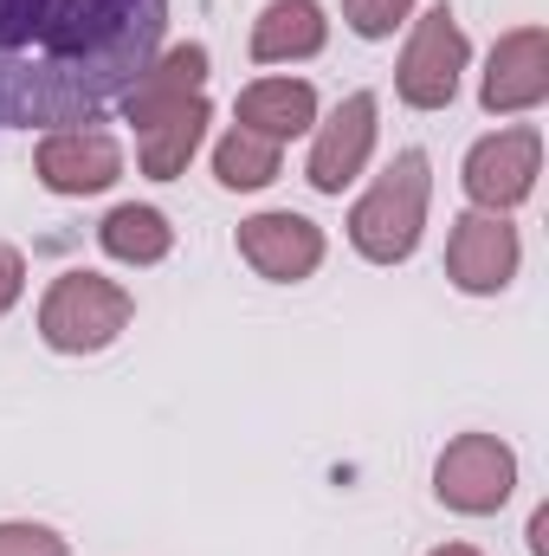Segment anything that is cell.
I'll use <instances>...</instances> for the list:
<instances>
[{"instance_id": "obj_1", "label": "cell", "mask_w": 549, "mask_h": 556, "mask_svg": "<svg viewBox=\"0 0 549 556\" xmlns=\"http://www.w3.org/2000/svg\"><path fill=\"white\" fill-rule=\"evenodd\" d=\"M168 0H0V124L78 130L162 59Z\"/></svg>"}, {"instance_id": "obj_2", "label": "cell", "mask_w": 549, "mask_h": 556, "mask_svg": "<svg viewBox=\"0 0 549 556\" xmlns=\"http://www.w3.org/2000/svg\"><path fill=\"white\" fill-rule=\"evenodd\" d=\"M426 194H433V168L420 149H401L375 188L349 207V247L369 260V266H401L413 247H420V227H426Z\"/></svg>"}, {"instance_id": "obj_3", "label": "cell", "mask_w": 549, "mask_h": 556, "mask_svg": "<svg viewBox=\"0 0 549 556\" xmlns=\"http://www.w3.org/2000/svg\"><path fill=\"white\" fill-rule=\"evenodd\" d=\"M137 317V298L124 285L98 273H65L52 278V291L39 298V337L59 350V356H91V350H111Z\"/></svg>"}, {"instance_id": "obj_4", "label": "cell", "mask_w": 549, "mask_h": 556, "mask_svg": "<svg viewBox=\"0 0 549 556\" xmlns=\"http://www.w3.org/2000/svg\"><path fill=\"white\" fill-rule=\"evenodd\" d=\"M433 492H439V505L485 518L518 492V453L498 433H459L433 466Z\"/></svg>"}, {"instance_id": "obj_5", "label": "cell", "mask_w": 549, "mask_h": 556, "mask_svg": "<svg viewBox=\"0 0 549 556\" xmlns=\"http://www.w3.org/2000/svg\"><path fill=\"white\" fill-rule=\"evenodd\" d=\"M459 72H465V33L446 7H433L420 26H413L408 52H401V72H395V91L413 111H446L452 91H459Z\"/></svg>"}, {"instance_id": "obj_6", "label": "cell", "mask_w": 549, "mask_h": 556, "mask_svg": "<svg viewBox=\"0 0 549 556\" xmlns=\"http://www.w3.org/2000/svg\"><path fill=\"white\" fill-rule=\"evenodd\" d=\"M537 175H544V137H537L531 124L472 142V155H465V194H472L485 214H505V207L531 201Z\"/></svg>"}, {"instance_id": "obj_7", "label": "cell", "mask_w": 549, "mask_h": 556, "mask_svg": "<svg viewBox=\"0 0 549 556\" xmlns=\"http://www.w3.org/2000/svg\"><path fill=\"white\" fill-rule=\"evenodd\" d=\"M446 278L472 298H491L518 278V227L505 214H459L452 220V240H446Z\"/></svg>"}, {"instance_id": "obj_8", "label": "cell", "mask_w": 549, "mask_h": 556, "mask_svg": "<svg viewBox=\"0 0 549 556\" xmlns=\"http://www.w3.org/2000/svg\"><path fill=\"white\" fill-rule=\"evenodd\" d=\"M544 98H549V33L544 26H518V33H505L491 46L478 104L491 117H511V111H537Z\"/></svg>"}, {"instance_id": "obj_9", "label": "cell", "mask_w": 549, "mask_h": 556, "mask_svg": "<svg viewBox=\"0 0 549 556\" xmlns=\"http://www.w3.org/2000/svg\"><path fill=\"white\" fill-rule=\"evenodd\" d=\"M33 168H39V181L52 194H104L124 175V149H117L111 130H85L78 124V130H52L39 142Z\"/></svg>"}, {"instance_id": "obj_10", "label": "cell", "mask_w": 549, "mask_h": 556, "mask_svg": "<svg viewBox=\"0 0 549 556\" xmlns=\"http://www.w3.org/2000/svg\"><path fill=\"white\" fill-rule=\"evenodd\" d=\"M240 260L259 278L297 285L323 266V227L304 214H253V220H240Z\"/></svg>"}, {"instance_id": "obj_11", "label": "cell", "mask_w": 549, "mask_h": 556, "mask_svg": "<svg viewBox=\"0 0 549 556\" xmlns=\"http://www.w3.org/2000/svg\"><path fill=\"white\" fill-rule=\"evenodd\" d=\"M369 149H375V98L369 91H349L343 104H336V117L317 130L310 142V188L317 194H343L356 175H362V162H369Z\"/></svg>"}, {"instance_id": "obj_12", "label": "cell", "mask_w": 549, "mask_h": 556, "mask_svg": "<svg viewBox=\"0 0 549 556\" xmlns=\"http://www.w3.org/2000/svg\"><path fill=\"white\" fill-rule=\"evenodd\" d=\"M201 85H207V46H175V52H162V59L142 72L117 104H124V117L142 130L149 117H162V111H175V104L201 98Z\"/></svg>"}, {"instance_id": "obj_13", "label": "cell", "mask_w": 549, "mask_h": 556, "mask_svg": "<svg viewBox=\"0 0 549 556\" xmlns=\"http://www.w3.org/2000/svg\"><path fill=\"white\" fill-rule=\"evenodd\" d=\"M233 111H240V130H253V137H266V142H284V137H304L317 124V91L304 78H259V85L240 91Z\"/></svg>"}, {"instance_id": "obj_14", "label": "cell", "mask_w": 549, "mask_h": 556, "mask_svg": "<svg viewBox=\"0 0 549 556\" xmlns=\"http://www.w3.org/2000/svg\"><path fill=\"white\" fill-rule=\"evenodd\" d=\"M330 39V20L317 0H272L253 20V59L259 65H284V59H317Z\"/></svg>"}, {"instance_id": "obj_15", "label": "cell", "mask_w": 549, "mask_h": 556, "mask_svg": "<svg viewBox=\"0 0 549 556\" xmlns=\"http://www.w3.org/2000/svg\"><path fill=\"white\" fill-rule=\"evenodd\" d=\"M207 98H188V104H175V111H162V117H149L142 124V142H137V162L149 181H175L181 168H188V155L201 149L207 137Z\"/></svg>"}, {"instance_id": "obj_16", "label": "cell", "mask_w": 549, "mask_h": 556, "mask_svg": "<svg viewBox=\"0 0 549 556\" xmlns=\"http://www.w3.org/2000/svg\"><path fill=\"white\" fill-rule=\"evenodd\" d=\"M98 240H104V253L124 260V266H155V260H168L175 227H168L155 207H137V201H130V207H111V214H104Z\"/></svg>"}, {"instance_id": "obj_17", "label": "cell", "mask_w": 549, "mask_h": 556, "mask_svg": "<svg viewBox=\"0 0 549 556\" xmlns=\"http://www.w3.org/2000/svg\"><path fill=\"white\" fill-rule=\"evenodd\" d=\"M214 175L220 188H266L278 181V142L253 137V130H227L214 149Z\"/></svg>"}, {"instance_id": "obj_18", "label": "cell", "mask_w": 549, "mask_h": 556, "mask_svg": "<svg viewBox=\"0 0 549 556\" xmlns=\"http://www.w3.org/2000/svg\"><path fill=\"white\" fill-rule=\"evenodd\" d=\"M408 13H413V0H343L349 33H362V39H388Z\"/></svg>"}, {"instance_id": "obj_19", "label": "cell", "mask_w": 549, "mask_h": 556, "mask_svg": "<svg viewBox=\"0 0 549 556\" xmlns=\"http://www.w3.org/2000/svg\"><path fill=\"white\" fill-rule=\"evenodd\" d=\"M0 556H72V551L46 525H0Z\"/></svg>"}, {"instance_id": "obj_20", "label": "cell", "mask_w": 549, "mask_h": 556, "mask_svg": "<svg viewBox=\"0 0 549 556\" xmlns=\"http://www.w3.org/2000/svg\"><path fill=\"white\" fill-rule=\"evenodd\" d=\"M20 285H26V260H20L13 247H0V317L13 311V298H20Z\"/></svg>"}, {"instance_id": "obj_21", "label": "cell", "mask_w": 549, "mask_h": 556, "mask_svg": "<svg viewBox=\"0 0 549 556\" xmlns=\"http://www.w3.org/2000/svg\"><path fill=\"white\" fill-rule=\"evenodd\" d=\"M433 556H478L472 544H446V551H433Z\"/></svg>"}]
</instances>
